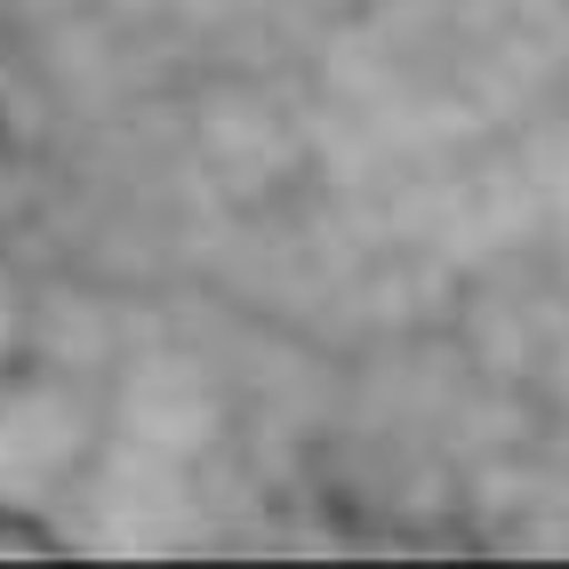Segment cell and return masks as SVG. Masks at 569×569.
I'll return each instance as SVG.
<instances>
[{
  "instance_id": "obj_1",
  "label": "cell",
  "mask_w": 569,
  "mask_h": 569,
  "mask_svg": "<svg viewBox=\"0 0 569 569\" xmlns=\"http://www.w3.org/2000/svg\"><path fill=\"white\" fill-rule=\"evenodd\" d=\"M97 441L89 401L64 377H17L0 386V506H32L81 473Z\"/></svg>"
},
{
  "instance_id": "obj_2",
  "label": "cell",
  "mask_w": 569,
  "mask_h": 569,
  "mask_svg": "<svg viewBox=\"0 0 569 569\" xmlns=\"http://www.w3.org/2000/svg\"><path fill=\"white\" fill-rule=\"evenodd\" d=\"M17 329H24V289H17L9 273H0V361L17 353Z\"/></svg>"
}]
</instances>
